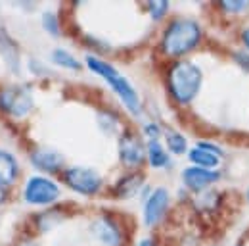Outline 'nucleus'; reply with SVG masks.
I'll use <instances>...</instances> for the list:
<instances>
[{"instance_id": "obj_1", "label": "nucleus", "mask_w": 249, "mask_h": 246, "mask_svg": "<svg viewBox=\"0 0 249 246\" xmlns=\"http://www.w3.org/2000/svg\"><path fill=\"white\" fill-rule=\"evenodd\" d=\"M201 83H203V73L199 65L190 60L175 62L167 75L169 92L178 104H190L197 96Z\"/></svg>"}, {"instance_id": "obj_2", "label": "nucleus", "mask_w": 249, "mask_h": 246, "mask_svg": "<svg viewBox=\"0 0 249 246\" xmlns=\"http://www.w3.org/2000/svg\"><path fill=\"white\" fill-rule=\"evenodd\" d=\"M199 41H201L199 23L190 18H178L167 27L161 41V48L167 56L178 58L194 50L199 44Z\"/></svg>"}, {"instance_id": "obj_3", "label": "nucleus", "mask_w": 249, "mask_h": 246, "mask_svg": "<svg viewBox=\"0 0 249 246\" xmlns=\"http://www.w3.org/2000/svg\"><path fill=\"white\" fill-rule=\"evenodd\" d=\"M87 65L92 69L94 73H98L111 89L113 92L123 100V104L132 112V114H140L142 106H140V98H138V92L134 91V87L128 83V79L121 75L111 63L100 60L96 56H87Z\"/></svg>"}, {"instance_id": "obj_4", "label": "nucleus", "mask_w": 249, "mask_h": 246, "mask_svg": "<svg viewBox=\"0 0 249 246\" xmlns=\"http://www.w3.org/2000/svg\"><path fill=\"white\" fill-rule=\"evenodd\" d=\"M0 108L16 118H23L33 110V94L27 87L12 85L0 92Z\"/></svg>"}, {"instance_id": "obj_5", "label": "nucleus", "mask_w": 249, "mask_h": 246, "mask_svg": "<svg viewBox=\"0 0 249 246\" xmlns=\"http://www.w3.org/2000/svg\"><path fill=\"white\" fill-rule=\"evenodd\" d=\"M23 196L29 204L35 206H46V204H52L58 200L60 196V186L54 183L52 179H46V177H31L27 184H25V190H23Z\"/></svg>"}, {"instance_id": "obj_6", "label": "nucleus", "mask_w": 249, "mask_h": 246, "mask_svg": "<svg viewBox=\"0 0 249 246\" xmlns=\"http://www.w3.org/2000/svg\"><path fill=\"white\" fill-rule=\"evenodd\" d=\"M63 177L69 188H73L79 194H87V196L96 194L102 186V177L98 175V171H94L90 167H81V165L69 167Z\"/></svg>"}, {"instance_id": "obj_7", "label": "nucleus", "mask_w": 249, "mask_h": 246, "mask_svg": "<svg viewBox=\"0 0 249 246\" xmlns=\"http://www.w3.org/2000/svg\"><path fill=\"white\" fill-rule=\"evenodd\" d=\"M188 158L196 167L217 169L220 160H222V148L213 143H199L197 146H194L188 152Z\"/></svg>"}, {"instance_id": "obj_8", "label": "nucleus", "mask_w": 249, "mask_h": 246, "mask_svg": "<svg viewBox=\"0 0 249 246\" xmlns=\"http://www.w3.org/2000/svg\"><path fill=\"white\" fill-rule=\"evenodd\" d=\"M144 144L138 137H134L132 133H124L123 137L119 139V156H121V162L128 167H138L142 162H144Z\"/></svg>"}, {"instance_id": "obj_9", "label": "nucleus", "mask_w": 249, "mask_h": 246, "mask_svg": "<svg viewBox=\"0 0 249 246\" xmlns=\"http://www.w3.org/2000/svg\"><path fill=\"white\" fill-rule=\"evenodd\" d=\"M220 173L217 169H203V167H186L182 171V181L190 190H205L207 186L217 183Z\"/></svg>"}, {"instance_id": "obj_10", "label": "nucleus", "mask_w": 249, "mask_h": 246, "mask_svg": "<svg viewBox=\"0 0 249 246\" xmlns=\"http://www.w3.org/2000/svg\"><path fill=\"white\" fill-rule=\"evenodd\" d=\"M169 206V192L165 188H156L144 206V223L146 225H156L157 221L163 217Z\"/></svg>"}, {"instance_id": "obj_11", "label": "nucleus", "mask_w": 249, "mask_h": 246, "mask_svg": "<svg viewBox=\"0 0 249 246\" xmlns=\"http://www.w3.org/2000/svg\"><path fill=\"white\" fill-rule=\"evenodd\" d=\"M92 231L98 237V241H102L106 246H119L121 243V233H119L117 225L107 217H100L92 225Z\"/></svg>"}, {"instance_id": "obj_12", "label": "nucleus", "mask_w": 249, "mask_h": 246, "mask_svg": "<svg viewBox=\"0 0 249 246\" xmlns=\"http://www.w3.org/2000/svg\"><path fill=\"white\" fill-rule=\"evenodd\" d=\"M31 162L42 171H58L63 165V156L56 150H35Z\"/></svg>"}, {"instance_id": "obj_13", "label": "nucleus", "mask_w": 249, "mask_h": 246, "mask_svg": "<svg viewBox=\"0 0 249 246\" xmlns=\"http://www.w3.org/2000/svg\"><path fill=\"white\" fill-rule=\"evenodd\" d=\"M19 173V167H18V162L12 154L0 150V186H8L16 181Z\"/></svg>"}, {"instance_id": "obj_14", "label": "nucleus", "mask_w": 249, "mask_h": 246, "mask_svg": "<svg viewBox=\"0 0 249 246\" xmlns=\"http://www.w3.org/2000/svg\"><path fill=\"white\" fill-rule=\"evenodd\" d=\"M146 152H148V160H150L152 167H165V165H169V154L165 152V148L159 144V141H150Z\"/></svg>"}, {"instance_id": "obj_15", "label": "nucleus", "mask_w": 249, "mask_h": 246, "mask_svg": "<svg viewBox=\"0 0 249 246\" xmlns=\"http://www.w3.org/2000/svg\"><path fill=\"white\" fill-rule=\"evenodd\" d=\"M52 62L65 67V69H73V71H79L81 69V62L77 60L73 54H69L67 50H62V48H56L52 52Z\"/></svg>"}, {"instance_id": "obj_16", "label": "nucleus", "mask_w": 249, "mask_h": 246, "mask_svg": "<svg viewBox=\"0 0 249 246\" xmlns=\"http://www.w3.org/2000/svg\"><path fill=\"white\" fill-rule=\"evenodd\" d=\"M140 184H142V177L140 175H128V177L121 179V183L117 184L115 190H117V194L121 198H128V196H132L140 188Z\"/></svg>"}, {"instance_id": "obj_17", "label": "nucleus", "mask_w": 249, "mask_h": 246, "mask_svg": "<svg viewBox=\"0 0 249 246\" xmlns=\"http://www.w3.org/2000/svg\"><path fill=\"white\" fill-rule=\"evenodd\" d=\"M165 141H167V148L173 154H184L188 150L186 139L180 133H177V131H169L167 137H165Z\"/></svg>"}, {"instance_id": "obj_18", "label": "nucleus", "mask_w": 249, "mask_h": 246, "mask_svg": "<svg viewBox=\"0 0 249 246\" xmlns=\"http://www.w3.org/2000/svg\"><path fill=\"white\" fill-rule=\"evenodd\" d=\"M42 25H44V29L48 31L50 35H60V23H58L56 14L44 12V14H42Z\"/></svg>"}, {"instance_id": "obj_19", "label": "nucleus", "mask_w": 249, "mask_h": 246, "mask_svg": "<svg viewBox=\"0 0 249 246\" xmlns=\"http://www.w3.org/2000/svg\"><path fill=\"white\" fill-rule=\"evenodd\" d=\"M220 8L224 12H228V14H242L244 10L249 8V2L248 0H236V2L226 0V2H220Z\"/></svg>"}, {"instance_id": "obj_20", "label": "nucleus", "mask_w": 249, "mask_h": 246, "mask_svg": "<svg viewBox=\"0 0 249 246\" xmlns=\"http://www.w3.org/2000/svg\"><path fill=\"white\" fill-rule=\"evenodd\" d=\"M148 10H150L154 20H161L165 16V12L169 10V2H163V0L161 2H148Z\"/></svg>"}, {"instance_id": "obj_21", "label": "nucleus", "mask_w": 249, "mask_h": 246, "mask_svg": "<svg viewBox=\"0 0 249 246\" xmlns=\"http://www.w3.org/2000/svg\"><path fill=\"white\" fill-rule=\"evenodd\" d=\"M144 131H146V135L150 137V141H157V137H159V127L157 125H146L144 127Z\"/></svg>"}, {"instance_id": "obj_22", "label": "nucleus", "mask_w": 249, "mask_h": 246, "mask_svg": "<svg viewBox=\"0 0 249 246\" xmlns=\"http://www.w3.org/2000/svg\"><path fill=\"white\" fill-rule=\"evenodd\" d=\"M242 42L246 44V48L249 50V27H246V29L242 31Z\"/></svg>"}, {"instance_id": "obj_23", "label": "nucleus", "mask_w": 249, "mask_h": 246, "mask_svg": "<svg viewBox=\"0 0 249 246\" xmlns=\"http://www.w3.org/2000/svg\"><path fill=\"white\" fill-rule=\"evenodd\" d=\"M140 246H156V245H154V241H152V239H144V241L140 243Z\"/></svg>"}, {"instance_id": "obj_24", "label": "nucleus", "mask_w": 249, "mask_h": 246, "mask_svg": "<svg viewBox=\"0 0 249 246\" xmlns=\"http://www.w3.org/2000/svg\"><path fill=\"white\" fill-rule=\"evenodd\" d=\"M18 246H36V245H33V243H23V245H18Z\"/></svg>"}, {"instance_id": "obj_25", "label": "nucleus", "mask_w": 249, "mask_h": 246, "mask_svg": "<svg viewBox=\"0 0 249 246\" xmlns=\"http://www.w3.org/2000/svg\"><path fill=\"white\" fill-rule=\"evenodd\" d=\"M248 200H249V190H248Z\"/></svg>"}, {"instance_id": "obj_26", "label": "nucleus", "mask_w": 249, "mask_h": 246, "mask_svg": "<svg viewBox=\"0 0 249 246\" xmlns=\"http://www.w3.org/2000/svg\"><path fill=\"white\" fill-rule=\"evenodd\" d=\"M238 246H240V245H238Z\"/></svg>"}]
</instances>
